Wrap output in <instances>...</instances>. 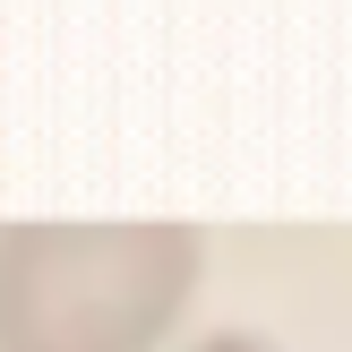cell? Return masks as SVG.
Wrapping results in <instances>:
<instances>
[{
	"label": "cell",
	"instance_id": "cell-1",
	"mask_svg": "<svg viewBox=\"0 0 352 352\" xmlns=\"http://www.w3.org/2000/svg\"><path fill=\"white\" fill-rule=\"evenodd\" d=\"M198 275V223H0V352H155Z\"/></svg>",
	"mask_w": 352,
	"mask_h": 352
},
{
	"label": "cell",
	"instance_id": "cell-2",
	"mask_svg": "<svg viewBox=\"0 0 352 352\" xmlns=\"http://www.w3.org/2000/svg\"><path fill=\"white\" fill-rule=\"evenodd\" d=\"M189 352H275V344H258V336H241V327H223V336H206V344H189Z\"/></svg>",
	"mask_w": 352,
	"mask_h": 352
}]
</instances>
